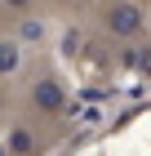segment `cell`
Instances as JSON below:
<instances>
[{"instance_id": "cell-1", "label": "cell", "mask_w": 151, "mask_h": 156, "mask_svg": "<svg viewBox=\"0 0 151 156\" xmlns=\"http://www.w3.org/2000/svg\"><path fill=\"white\" fill-rule=\"evenodd\" d=\"M107 31L111 36H138L142 23H147V13H142L138 0H116V5H107Z\"/></svg>"}, {"instance_id": "cell-2", "label": "cell", "mask_w": 151, "mask_h": 156, "mask_svg": "<svg viewBox=\"0 0 151 156\" xmlns=\"http://www.w3.org/2000/svg\"><path fill=\"white\" fill-rule=\"evenodd\" d=\"M31 107L40 112V116H62L67 89H62L58 76H36V80H31Z\"/></svg>"}, {"instance_id": "cell-3", "label": "cell", "mask_w": 151, "mask_h": 156, "mask_svg": "<svg viewBox=\"0 0 151 156\" xmlns=\"http://www.w3.org/2000/svg\"><path fill=\"white\" fill-rule=\"evenodd\" d=\"M5 147H9L13 156H36L40 152V134H36L31 125H9V129H5Z\"/></svg>"}, {"instance_id": "cell-4", "label": "cell", "mask_w": 151, "mask_h": 156, "mask_svg": "<svg viewBox=\"0 0 151 156\" xmlns=\"http://www.w3.org/2000/svg\"><path fill=\"white\" fill-rule=\"evenodd\" d=\"M22 67V40L9 36V40H0V76H13Z\"/></svg>"}, {"instance_id": "cell-5", "label": "cell", "mask_w": 151, "mask_h": 156, "mask_svg": "<svg viewBox=\"0 0 151 156\" xmlns=\"http://www.w3.org/2000/svg\"><path fill=\"white\" fill-rule=\"evenodd\" d=\"M45 36H49V23H45V18L31 13V18L18 23V40H22V45H36V40H45Z\"/></svg>"}, {"instance_id": "cell-6", "label": "cell", "mask_w": 151, "mask_h": 156, "mask_svg": "<svg viewBox=\"0 0 151 156\" xmlns=\"http://www.w3.org/2000/svg\"><path fill=\"white\" fill-rule=\"evenodd\" d=\"M80 49H84V36L76 31V27H67V31H62V54H67V58H76Z\"/></svg>"}, {"instance_id": "cell-7", "label": "cell", "mask_w": 151, "mask_h": 156, "mask_svg": "<svg viewBox=\"0 0 151 156\" xmlns=\"http://www.w3.org/2000/svg\"><path fill=\"white\" fill-rule=\"evenodd\" d=\"M0 9H9L13 18H31V13H36V0H0Z\"/></svg>"}, {"instance_id": "cell-8", "label": "cell", "mask_w": 151, "mask_h": 156, "mask_svg": "<svg viewBox=\"0 0 151 156\" xmlns=\"http://www.w3.org/2000/svg\"><path fill=\"white\" fill-rule=\"evenodd\" d=\"M67 5H89V0H67Z\"/></svg>"}, {"instance_id": "cell-9", "label": "cell", "mask_w": 151, "mask_h": 156, "mask_svg": "<svg viewBox=\"0 0 151 156\" xmlns=\"http://www.w3.org/2000/svg\"><path fill=\"white\" fill-rule=\"evenodd\" d=\"M0 112H5V89H0Z\"/></svg>"}, {"instance_id": "cell-10", "label": "cell", "mask_w": 151, "mask_h": 156, "mask_svg": "<svg viewBox=\"0 0 151 156\" xmlns=\"http://www.w3.org/2000/svg\"><path fill=\"white\" fill-rule=\"evenodd\" d=\"M138 5H151V0H138Z\"/></svg>"}]
</instances>
